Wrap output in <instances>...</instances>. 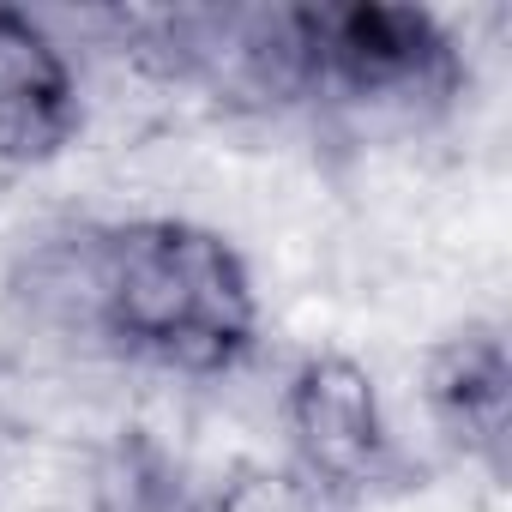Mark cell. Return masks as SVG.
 <instances>
[{"mask_svg": "<svg viewBox=\"0 0 512 512\" xmlns=\"http://www.w3.org/2000/svg\"><path fill=\"white\" fill-rule=\"evenodd\" d=\"M7 308L79 356L181 380L235 374L260 350V290L241 247L187 217H109L37 235Z\"/></svg>", "mask_w": 512, "mask_h": 512, "instance_id": "obj_1", "label": "cell"}, {"mask_svg": "<svg viewBox=\"0 0 512 512\" xmlns=\"http://www.w3.org/2000/svg\"><path fill=\"white\" fill-rule=\"evenodd\" d=\"M103 25L133 67L205 91L229 115L314 109L308 7H127Z\"/></svg>", "mask_w": 512, "mask_h": 512, "instance_id": "obj_2", "label": "cell"}, {"mask_svg": "<svg viewBox=\"0 0 512 512\" xmlns=\"http://www.w3.org/2000/svg\"><path fill=\"white\" fill-rule=\"evenodd\" d=\"M314 37V109L356 127H434L470 91V61L458 37L422 7L386 0H338L308 7Z\"/></svg>", "mask_w": 512, "mask_h": 512, "instance_id": "obj_3", "label": "cell"}, {"mask_svg": "<svg viewBox=\"0 0 512 512\" xmlns=\"http://www.w3.org/2000/svg\"><path fill=\"white\" fill-rule=\"evenodd\" d=\"M278 422H284L290 470L314 494H326L338 512L416 482V464L392 434L380 386L356 356H338V350L302 356L284 380Z\"/></svg>", "mask_w": 512, "mask_h": 512, "instance_id": "obj_4", "label": "cell"}, {"mask_svg": "<svg viewBox=\"0 0 512 512\" xmlns=\"http://www.w3.org/2000/svg\"><path fill=\"white\" fill-rule=\"evenodd\" d=\"M422 410L434 434L464 458L506 482V440H512V356L494 320H470L446 332L422 362Z\"/></svg>", "mask_w": 512, "mask_h": 512, "instance_id": "obj_5", "label": "cell"}, {"mask_svg": "<svg viewBox=\"0 0 512 512\" xmlns=\"http://www.w3.org/2000/svg\"><path fill=\"white\" fill-rule=\"evenodd\" d=\"M85 127L79 73L61 37L19 7H0V163L43 169Z\"/></svg>", "mask_w": 512, "mask_h": 512, "instance_id": "obj_6", "label": "cell"}, {"mask_svg": "<svg viewBox=\"0 0 512 512\" xmlns=\"http://www.w3.org/2000/svg\"><path fill=\"white\" fill-rule=\"evenodd\" d=\"M85 512H199V482L145 428H121L85 482Z\"/></svg>", "mask_w": 512, "mask_h": 512, "instance_id": "obj_7", "label": "cell"}, {"mask_svg": "<svg viewBox=\"0 0 512 512\" xmlns=\"http://www.w3.org/2000/svg\"><path fill=\"white\" fill-rule=\"evenodd\" d=\"M199 512H338L314 494L290 464H235L211 488H199Z\"/></svg>", "mask_w": 512, "mask_h": 512, "instance_id": "obj_8", "label": "cell"}]
</instances>
